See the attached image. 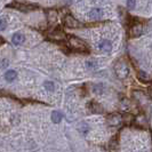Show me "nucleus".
I'll use <instances>...</instances> for the list:
<instances>
[{
    "label": "nucleus",
    "mask_w": 152,
    "mask_h": 152,
    "mask_svg": "<svg viewBox=\"0 0 152 152\" xmlns=\"http://www.w3.org/2000/svg\"><path fill=\"white\" fill-rule=\"evenodd\" d=\"M69 45L72 49L78 52H88V47L84 40L77 38V37H70L69 38Z\"/></svg>",
    "instance_id": "nucleus-1"
},
{
    "label": "nucleus",
    "mask_w": 152,
    "mask_h": 152,
    "mask_svg": "<svg viewBox=\"0 0 152 152\" xmlns=\"http://www.w3.org/2000/svg\"><path fill=\"white\" fill-rule=\"evenodd\" d=\"M114 70H115V75H117V77L120 78V79H125L126 77L129 75V69H128V66H127V64L122 61L118 62V63L115 64Z\"/></svg>",
    "instance_id": "nucleus-2"
},
{
    "label": "nucleus",
    "mask_w": 152,
    "mask_h": 152,
    "mask_svg": "<svg viewBox=\"0 0 152 152\" xmlns=\"http://www.w3.org/2000/svg\"><path fill=\"white\" fill-rule=\"evenodd\" d=\"M132 23H130V37L132 38H136V37H140L142 33H143V24L142 23H136L134 18L130 20Z\"/></svg>",
    "instance_id": "nucleus-3"
},
{
    "label": "nucleus",
    "mask_w": 152,
    "mask_h": 152,
    "mask_svg": "<svg viewBox=\"0 0 152 152\" xmlns=\"http://www.w3.org/2000/svg\"><path fill=\"white\" fill-rule=\"evenodd\" d=\"M8 7L15 8V9L21 10L23 13H28V12L37 9V6H34V5H25V4H21V2H12V4L8 5Z\"/></svg>",
    "instance_id": "nucleus-4"
},
{
    "label": "nucleus",
    "mask_w": 152,
    "mask_h": 152,
    "mask_svg": "<svg viewBox=\"0 0 152 152\" xmlns=\"http://www.w3.org/2000/svg\"><path fill=\"white\" fill-rule=\"evenodd\" d=\"M63 23L66 28H71V29H78L81 26V23L79 22L78 20H76L72 15H66L63 20Z\"/></svg>",
    "instance_id": "nucleus-5"
},
{
    "label": "nucleus",
    "mask_w": 152,
    "mask_h": 152,
    "mask_svg": "<svg viewBox=\"0 0 152 152\" xmlns=\"http://www.w3.org/2000/svg\"><path fill=\"white\" fill-rule=\"evenodd\" d=\"M107 124L111 127L119 126L121 124V115L119 113H111L107 117Z\"/></svg>",
    "instance_id": "nucleus-6"
},
{
    "label": "nucleus",
    "mask_w": 152,
    "mask_h": 152,
    "mask_svg": "<svg viewBox=\"0 0 152 152\" xmlns=\"http://www.w3.org/2000/svg\"><path fill=\"white\" fill-rule=\"evenodd\" d=\"M66 36L65 33L63 32L62 30H54L53 32H50L48 34V39L49 40H53V41H62V40H65Z\"/></svg>",
    "instance_id": "nucleus-7"
},
{
    "label": "nucleus",
    "mask_w": 152,
    "mask_h": 152,
    "mask_svg": "<svg viewBox=\"0 0 152 152\" xmlns=\"http://www.w3.org/2000/svg\"><path fill=\"white\" fill-rule=\"evenodd\" d=\"M99 48L102 50V52H105V53H110L112 50V42L107 39H104L102 40L99 44Z\"/></svg>",
    "instance_id": "nucleus-8"
},
{
    "label": "nucleus",
    "mask_w": 152,
    "mask_h": 152,
    "mask_svg": "<svg viewBox=\"0 0 152 152\" xmlns=\"http://www.w3.org/2000/svg\"><path fill=\"white\" fill-rule=\"evenodd\" d=\"M102 16H103V10L101 8H93L88 13V17L93 18V20H99Z\"/></svg>",
    "instance_id": "nucleus-9"
},
{
    "label": "nucleus",
    "mask_w": 152,
    "mask_h": 152,
    "mask_svg": "<svg viewBox=\"0 0 152 152\" xmlns=\"http://www.w3.org/2000/svg\"><path fill=\"white\" fill-rule=\"evenodd\" d=\"M121 121L126 125V126H132L134 121H135V117L132 113H125L121 117Z\"/></svg>",
    "instance_id": "nucleus-10"
},
{
    "label": "nucleus",
    "mask_w": 152,
    "mask_h": 152,
    "mask_svg": "<svg viewBox=\"0 0 152 152\" xmlns=\"http://www.w3.org/2000/svg\"><path fill=\"white\" fill-rule=\"evenodd\" d=\"M47 20H48L49 24L56 22L57 21V12L55 9H48L47 10Z\"/></svg>",
    "instance_id": "nucleus-11"
},
{
    "label": "nucleus",
    "mask_w": 152,
    "mask_h": 152,
    "mask_svg": "<svg viewBox=\"0 0 152 152\" xmlns=\"http://www.w3.org/2000/svg\"><path fill=\"white\" fill-rule=\"evenodd\" d=\"M24 40H25V37L23 36L21 32H17V33H15V34L13 36L12 42H13L14 45H22L23 42H24Z\"/></svg>",
    "instance_id": "nucleus-12"
},
{
    "label": "nucleus",
    "mask_w": 152,
    "mask_h": 152,
    "mask_svg": "<svg viewBox=\"0 0 152 152\" xmlns=\"http://www.w3.org/2000/svg\"><path fill=\"white\" fill-rule=\"evenodd\" d=\"M88 107H89V110H91V112H94V113H103V107L99 103L91 102V103L88 104Z\"/></svg>",
    "instance_id": "nucleus-13"
},
{
    "label": "nucleus",
    "mask_w": 152,
    "mask_h": 152,
    "mask_svg": "<svg viewBox=\"0 0 152 152\" xmlns=\"http://www.w3.org/2000/svg\"><path fill=\"white\" fill-rule=\"evenodd\" d=\"M137 77H138V80H141L142 83H150V80H151L150 75L146 73L145 71H138Z\"/></svg>",
    "instance_id": "nucleus-14"
},
{
    "label": "nucleus",
    "mask_w": 152,
    "mask_h": 152,
    "mask_svg": "<svg viewBox=\"0 0 152 152\" xmlns=\"http://www.w3.org/2000/svg\"><path fill=\"white\" fill-rule=\"evenodd\" d=\"M62 118H63V115H62L61 112H58V111H53V113H52V121L54 124H60L62 121Z\"/></svg>",
    "instance_id": "nucleus-15"
},
{
    "label": "nucleus",
    "mask_w": 152,
    "mask_h": 152,
    "mask_svg": "<svg viewBox=\"0 0 152 152\" xmlns=\"http://www.w3.org/2000/svg\"><path fill=\"white\" fill-rule=\"evenodd\" d=\"M15 78H16V72L14 70H8L7 72L5 73V79L7 81H13Z\"/></svg>",
    "instance_id": "nucleus-16"
},
{
    "label": "nucleus",
    "mask_w": 152,
    "mask_h": 152,
    "mask_svg": "<svg viewBox=\"0 0 152 152\" xmlns=\"http://www.w3.org/2000/svg\"><path fill=\"white\" fill-rule=\"evenodd\" d=\"M44 87H45L46 91H54V89H55V85H54L53 81H45L44 83Z\"/></svg>",
    "instance_id": "nucleus-17"
},
{
    "label": "nucleus",
    "mask_w": 152,
    "mask_h": 152,
    "mask_svg": "<svg viewBox=\"0 0 152 152\" xmlns=\"http://www.w3.org/2000/svg\"><path fill=\"white\" fill-rule=\"evenodd\" d=\"M88 130H89V127H88L86 124H81V126L79 127V132H80L81 134H84V135H86V134L88 133Z\"/></svg>",
    "instance_id": "nucleus-18"
},
{
    "label": "nucleus",
    "mask_w": 152,
    "mask_h": 152,
    "mask_svg": "<svg viewBox=\"0 0 152 152\" xmlns=\"http://www.w3.org/2000/svg\"><path fill=\"white\" fill-rule=\"evenodd\" d=\"M117 145H118V141L115 138H112L110 141V143H109V149L110 150H115L117 149Z\"/></svg>",
    "instance_id": "nucleus-19"
},
{
    "label": "nucleus",
    "mask_w": 152,
    "mask_h": 152,
    "mask_svg": "<svg viewBox=\"0 0 152 152\" xmlns=\"http://www.w3.org/2000/svg\"><path fill=\"white\" fill-rule=\"evenodd\" d=\"M136 6V0H127V7L129 9H133Z\"/></svg>",
    "instance_id": "nucleus-20"
},
{
    "label": "nucleus",
    "mask_w": 152,
    "mask_h": 152,
    "mask_svg": "<svg viewBox=\"0 0 152 152\" xmlns=\"http://www.w3.org/2000/svg\"><path fill=\"white\" fill-rule=\"evenodd\" d=\"M6 28H7V23H6V21L2 20V18H0V31H4Z\"/></svg>",
    "instance_id": "nucleus-21"
},
{
    "label": "nucleus",
    "mask_w": 152,
    "mask_h": 152,
    "mask_svg": "<svg viewBox=\"0 0 152 152\" xmlns=\"http://www.w3.org/2000/svg\"><path fill=\"white\" fill-rule=\"evenodd\" d=\"M97 66V64L95 63L94 61H88L87 62V68H89V69H95Z\"/></svg>",
    "instance_id": "nucleus-22"
},
{
    "label": "nucleus",
    "mask_w": 152,
    "mask_h": 152,
    "mask_svg": "<svg viewBox=\"0 0 152 152\" xmlns=\"http://www.w3.org/2000/svg\"><path fill=\"white\" fill-rule=\"evenodd\" d=\"M61 49L65 54H69V53H70V49H69V48H66V47H61Z\"/></svg>",
    "instance_id": "nucleus-23"
}]
</instances>
